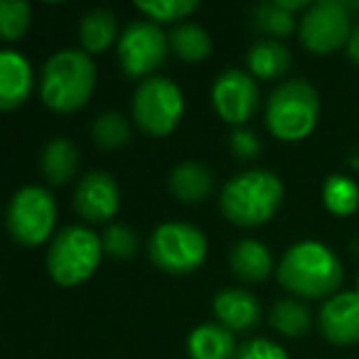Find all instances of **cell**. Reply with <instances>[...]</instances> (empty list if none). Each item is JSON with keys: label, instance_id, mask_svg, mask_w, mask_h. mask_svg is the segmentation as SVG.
Masks as SVG:
<instances>
[{"label": "cell", "instance_id": "1", "mask_svg": "<svg viewBox=\"0 0 359 359\" xmlns=\"http://www.w3.org/2000/svg\"><path fill=\"white\" fill-rule=\"evenodd\" d=\"M278 280L295 295L323 298L342 283V264L327 246L300 241L290 246L278 266Z\"/></svg>", "mask_w": 359, "mask_h": 359}, {"label": "cell", "instance_id": "2", "mask_svg": "<svg viewBox=\"0 0 359 359\" xmlns=\"http://www.w3.org/2000/svg\"><path fill=\"white\" fill-rule=\"evenodd\" d=\"M283 202V185L269 170H249L229 180L222 190L219 207L231 224L259 226L276 215Z\"/></svg>", "mask_w": 359, "mask_h": 359}, {"label": "cell", "instance_id": "3", "mask_svg": "<svg viewBox=\"0 0 359 359\" xmlns=\"http://www.w3.org/2000/svg\"><path fill=\"white\" fill-rule=\"evenodd\" d=\"M96 84V67L84 52L62 50L42 69V101L52 111L69 114L89 101Z\"/></svg>", "mask_w": 359, "mask_h": 359}, {"label": "cell", "instance_id": "4", "mask_svg": "<svg viewBox=\"0 0 359 359\" xmlns=\"http://www.w3.org/2000/svg\"><path fill=\"white\" fill-rule=\"evenodd\" d=\"M320 114L318 91L303 79L280 84L266 106V123L276 138L293 143L313 133Z\"/></svg>", "mask_w": 359, "mask_h": 359}, {"label": "cell", "instance_id": "5", "mask_svg": "<svg viewBox=\"0 0 359 359\" xmlns=\"http://www.w3.org/2000/svg\"><path fill=\"white\" fill-rule=\"evenodd\" d=\"M99 236L84 226H67L55 236L47 254V269L55 283L60 285H79L99 269L101 261Z\"/></svg>", "mask_w": 359, "mask_h": 359}, {"label": "cell", "instance_id": "6", "mask_svg": "<svg viewBox=\"0 0 359 359\" xmlns=\"http://www.w3.org/2000/svg\"><path fill=\"white\" fill-rule=\"evenodd\" d=\"M207 256V241L197 226L168 222L150 236V261L165 273H190Z\"/></svg>", "mask_w": 359, "mask_h": 359}, {"label": "cell", "instance_id": "7", "mask_svg": "<svg viewBox=\"0 0 359 359\" xmlns=\"http://www.w3.org/2000/svg\"><path fill=\"white\" fill-rule=\"evenodd\" d=\"M182 91L165 76H150L138 86L133 96V118L145 133L168 135L182 118Z\"/></svg>", "mask_w": 359, "mask_h": 359}, {"label": "cell", "instance_id": "8", "mask_svg": "<svg viewBox=\"0 0 359 359\" xmlns=\"http://www.w3.org/2000/svg\"><path fill=\"white\" fill-rule=\"evenodd\" d=\"M57 222V202L42 187H22L8 207V229L13 239L37 246L52 234Z\"/></svg>", "mask_w": 359, "mask_h": 359}, {"label": "cell", "instance_id": "9", "mask_svg": "<svg viewBox=\"0 0 359 359\" xmlns=\"http://www.w3.org/2000/svg\"><path fill=\"white\" fill-rule=\"evenodd\" d=\"M349 35V8L339 0H320L300 20V42L318 55H327L339 45H347Z\"/></svg>", "mask_w": 359, "mask_h": 359}, {"label": "cell", "instance_id": "10", "mask_svg": "<svg viewBox=\"0 0 359 359\" xmlns=\"http://www.w3.org/2000/svg\"><path fill=\"white\" fill-rule=\"evenodd\" d=\"M168 57V40L155 22L135 20L123 30L118 42V62L128 76L155 72Z\"/></svg>", "mask_w": 359, "mask_h": 359}, {"label": "cell", "instance_id": "11", "mask_svg": "<svg viewBox=\"0 0 359 359\" xmlns=\"http://www.w3.org/2000/svg\"><path fill=\"white\" fill-rule=\"evenodd\" d=\"M212 101L226 123H246L259 106V86L244 72L226 69L212 86Z\"/></svg>", "mask_w": 359, "mask_h": 359}, {"label": "cell", "instance_id": "12", "mask_svg": "<svg viewBox=\"0 0 359 359\" xmlns=\"http://www.w3.org/2000/svg\"><path fill=\"white\" fill-rule=\"evenodd\" d=\"M121 190L109 172L94 170L81 177L74 195V207L86 222H106L118 212Z\"/></svg>", "mask_w": 359, "mask_h": 359}, {"label": "cell", "instance_id": "13", "mask_svg": "<svg viewBox=\"0 0 359 359\" xmlns=\"http://www.w3.org/2000/svg\"><path fill=\"white\" fill-rule=\"evenodd\" d=\"M320 330L334 344L359 339V293H339L320 310Z\"/></svg>", "mask_w": 359, "mask_h": 359}, {"label": "cell", "instance_id": "14", "mask_svg": "<svg viewBox=\"0 0 359 359\" xmlns=\"http://www.w3.org/2000/svg\"><path fill=\"white\" fill-rule=\"evenodd\" d=\"M32 91V69L20 52H0V109H15L25 104Z\"/></svg>", "mask_w": 359, "mask_h": 359}, {"label": "cell", "instance_id": "15", "mask_svg": "<svg viewBox=\"0 0 359 359\" xmlns=\"http://www.w3.org/2000/svg\"><path fill=\"white\" fill-rule=\"evenodd\" d=\"M215 315L219 318L222 327H226L229 332H241V330H251L259 325L261 305L246 290L226 288L222 293H217Z\"/></svg>", "mask_w": 359, "mask_h": 359}, {"label": "cell", "instance_id": "16", "mask_svg": "<svg viewBox=\"0 0 359 359\" xmlns=\"http://www.w3.org/2000/svg\"><path fill=\"white\" fill-rule=\"evenodd\" d=\"M212 187H215V177L202 163L187 160L180 163L177 168L170 172V192L177 197L180 202H202L210 197Z\"/></svg>", "mask_w": 359, "mask_h": 359}, {"label": "cell", "instance_id": "17", "mask_svg": "<svg viewBox=\"0 0 359 359\" xmlns=\"http://www.w3.org/2000/svg\"><path fill=\"white\" fill-rule=\"evenodd\" d=\"M187 352H190V359H236L239 349H236L234 334L229 330L207 323L192 330L190 339H187Z\"/></svg>", "mask_w": 359, "mask_h": 359}, {"label": "cell", "instance_id": "18", "mask_svg": "<svg viewBox=\"0 0 359 359\" xmlns=\"http://www.w3.org/2000/svg\"><path fill=\"white\" fill-rule=\"evenodd\" d=\"M231 269L241 280L261 283L273 271V259H271V251L264 244L254 239H244L231 249Z\"/></svg>", "mask_w": 359, "mask_h": 359}, {"label": "cell", "instance_id": "19", "mask_svg": "<svg viewBox=\"0 0 359 359\" xmlns=\"http://www.w3.org/2000/svg\"><path fill=\"white\" fill-rule=\"evenodd\" d=\"M79 168V150L72 140L55 138L42 150V172L52 185H67Z\"/></svg>", "mask_w": 359, "mask_h": 359}, {"label": "cell", "instance_id": "20", "mask_svg": "<svg viewBox=\"0 0 359 359\" xmlns=\"http://www.w3.org/2000/svg\"><path fill=\"white\" fill-rule=\"evenodd\" d=\"M249 69L259 79H276V76L285 74L290 67V55L278 40H261L254 42L249 50Z\"/></svg>", "mask_w": 359, "mask_h": 359}, {"label": "cell", "instance_id": "21", "mask_svg": "<svg viewBox=\"0 0 359 359\" xmlns=\"http://www.w3.org/2000/svg\"><path fill=\"white\" fill-rule=\"evenodd\" d=\"M170 47L182 62H205L212 52V37L200 25H177L170 32Z\"/></svg>", "mask_w": 359, "mask_h": 359}, {"label": "cell", "instance_id": "22", "mask_svg": "<svg viewBox=\"0 0 359 359\" xmlns=\"http://www.w3.org/2000/svg\"><path fill=\"white\" fill-rule=\"evenodd\" d=\"M116 32H118V22L109 11L86 13L79 25V37L86 52H104L116 40Z\"/></svg>", "mask_w": 359, "mask_h": 359}, {"label": "cell", "instance_id": "23", "mask_svg": "<svg viewBox=\"0 0 359 359\" xmlns=\"http://www.w3.org/2000/svg\"><path fill=\"white\" fill-rule=\"evenodd\" d=\"M271 325L285 337H303V334H308L313 318H310V310L303 303L285 298L276 303L273 310H271Z\"/></svg>", "mask_w": 359, "mask_h": 359}, {"label": "cell", "instance_id": "24", "mask_svg": "<svg viewBox=\"0 0 359 359\" xmlns=\"http://www.w3.org/2000/svg\"><path fill=\"white\" fill-rule=\"evenodd\" d=\"M325 205L332 215L347 217L359 207V187L354 180L344 177V175H330L325 182Z\"/></svg>", "mask_w": 359, "mask_h": 359}, {"label": "cell", "instance_id": "25", "mask_svg": "<svg viewBox=\"0 0 359 359\" xmlns=\"http://www.w3.org/2000/svg\"><path fill=\"white\" fill-rule=\"evenodd\" d=\"M91 135H94L96 145H101V148H106V150H116L128 143L130 128L121 114L106 111V114H101L99 118H96L94 128H91Z\"/></svg>", "mask_w": 359, "mask_h": 359}, {"label": "cell", "instance_id": "26", "mask_svg": "<svg viewBox=\"0 0 359 359\" xmlns=\"http://www.w3.org/2000/svg\"><path fill=\"white\" fill-rule=\"evenodd\" d=\"M30 25V6L20 0H3L0 3V32L3 40L15 42Z\"/></svg>", "mask_w": 359, "mask_h": 359}, {"label": "cell", "instance_id": "27", "mask_svg": "<svg viewBox=\"0 0 359 359\" xmlns=\"http://www.w3.org/2000/svg\"><path fill=\"white\" fill-rule=\"evenodd\" d=\"M254 25L273 37H285L293 32L295 20L278 3H264V6H259L254 11Z\"/></svg>", "mask_w": 359, "mask_h": 359}, {"label": "cell", "instance_id": "28", "mask_svg": "<svg viewBox=\"0 0 359 359\" xmlns=\"http://www.w3.org/2000/svg\"><path fill=\"white\" fill-rule=\"evenodd\" d=\"M101 246H104L106 254L114 256V259L128 261V259H133L135 249H138V234L126 224H111L109 229L104 231Z\"/></svg>", "mask_w": 359, "mask_h": 359}, {"label": "cell", "instance_id": "29", "mask_svg": "<svg viewBox=\"0 0 359 359\" xmlns=\"http://www.w3.org/2000/svg\"><path fill=\"white\" fill-rule=\"evenodd\" d=\"M135 8L143 15H148L150 20H155V25H158V22L182 20L185 15L195 13L200 6H197L195 0H158V3H135Z\"/></svg>", "mask_w": 359, "mask_h": 359}, {"label": "cell", "instance_id": "30", "mask_svg": "<svg viewBox=\"0 0 359 359\" xmlns=\"http://www.w3.org/2000/svg\"><path fill=\"white\" fill-rule=\"evenodd\" d=\"M236 359H288V354L271 339H249L239 347Z\"/></svg>", "mask_w": 359, "mask_h": 359}, {"label": "cell", "instance_id": "31", "mask_svg": "<svg viewBox=\"0 0 359 359\" xmlns=\"http://www.w3.org/2000/svg\"><path fill=\"white\" fill-rule=\"evenodd\" d=\"M229 148L239 160H251L261 153V140L256 138V133H251V130L236 128L229 138Z\"/></svg>", "mask_w": 359, "mask_h": 359}, {"label": "cell", "instance_id": "32", "mask_svg": "<svg viewBox=\"0 0 359 359\" xmlns=\"http://www.w3.org/2000/svg\"><path fill=\"white\" fill-rule=\"evenodd\" d=\"M347 55H349V60L357 62V65H359V27H354L352 35H349V40H347Z\"/></svg>", "mask_w": 359, "mask_h": 359}, {"label": "cell", "instance_id": "33", "mask_svg": "<svg viewBox=\"0 0 359 359\" xmlns=\"http://www.w3.org/2000/svg\"><path fill=\"white\" fill-rule=\"evenodd\" d=\"M278 6L283 8L285 13H293V11H300V8H305L308 3H305V0H278Z\"/></svg>", "mask_w": 359, "mask_h": 359}, {"label": "cell", "instance_id": "34", "mask_svg": "<svg viewBox=\"0 0 359 359\" xmlns=\"http://www.w3.org/2000/svg\"><path fill=\"white\" fill-rule=\"evenodd\" d=\"M349 165H352V168H357V170H359V150L352 155V158H349Z\"/></svg>", "mask_w": 359, "mask_h": 359}, {"label": "cell", "instance_id": "35", "mask_svg": "<svg viewBox=\"0 0 359 359\" xmlns=\"http://www.w3.org/2000/svg\"><path fill=\"white\" fill-rule=\"evenodd\" d=\"M357 293H359V283H357Z\"/></svg>", "mask_w": 359, "mask_h": 359}]
</instances>
